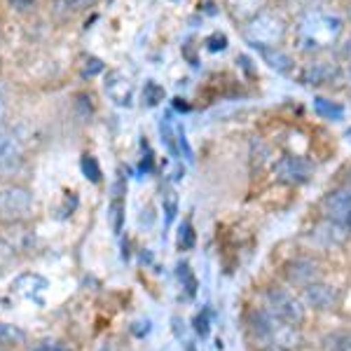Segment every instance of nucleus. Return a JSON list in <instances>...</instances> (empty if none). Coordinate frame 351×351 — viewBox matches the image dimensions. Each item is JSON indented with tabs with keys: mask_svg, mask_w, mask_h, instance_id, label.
<instances>
[{
	"mask_svg": "<svg viewBox=\"0 0 351 351\" xmlns=\"http://www.w3.org/2000/svg\"><path fill=\"white\" fill-rule=\"evenodd\" d=\"M344 31L342 16L328 10H309L302 12L295 26V43L300 52H324V49L332 47Z\"/></svg>",
	"mask_w": 351,
	"mask_h": 351,
	"instance_id": "f257e3e1",
	"label": "nucleus"
},
{
	"mask_svg": "<svg viewBox=\"0 0 351 351\" xmlns=\"http://www.w3.org/2000/svg\"><path fill=\"white\" fill-rule=\"evenodd\" d=\"M248 330L253 332V337L263 342V347L293 351V349H298V342H300L298 328L276 319L267 307L248 311Z\"/></svg>",
	"mask_w": 351,
	"mask_h": 351,
	"instance_id": "f03ea898",
	"label": "nucleus"
},
{
	"mask_svg": "<svg viewBox=\"0 0 351 351\" xmlns=\"http://www.w3.org/2000/svg\"><path fill=\"white\" fill-rule=\"evenodd\" d=\"M286 36V21L281 14L276 12H267L263 10L260 14L253 16L251 21L243 24V38L251 47L267 49V47H279V43L284 40Z\"/></svg>",
	"mask_w": 351,
	"mask_h": 351,
	"instance_id": "7ed1b4c3",
	"label": "nucleus"
},
{
	"mask_svg": "<svg viewBox=\"0 0 351 351\" xmlns=\"http://www.w3.org/2000/svg\"><path fill=\"white\" fill-rule=\"evenodd\" d=\"M265 307H267L276 319L286 321L288 326L300 328L304 324V307L298 302L284 288H267L265 291Z\"/></svg>",
	"mask_w": 351,
	"mask_h": 351,
	"instance_id": "20e7f679",
	"label": "nucleus"
},
{
	"mask_svg": "<svg viewBox=\"0 0 351 351\" xmlns=\"http://www.w3.org/2000/svg\"><path fill=\"white\" fill-rule=\"evenodd\" d=\"M31 206H33V197L26 188L12 185V188L0 190V218L21 220L28 216Z\"/></svg>",
	"mask_w": 351,
	"mask_h": 351,
	"instance_id": "39448f33",
	"label": "nucleus"
},
{
	"mask_svg": "<svg viewBox=\"0 0 351 351\" xmlns=\"http://www.w3.org/2000/svg\"><path fill=\"white\" fill-rule=\"evenodd\" d=\"M324 218L337 223L339 228L351 232V190L347 185L335 188L326 195L324 199Z\"/></svg>",
	"mask_w": 351,
	"mask_h": 351,
	"instance_id": "423d86ee",
	"label": "nucleus"
},
{
	"mask_svg": "<svg viewBox=\"0 0 351 351\" xmlns=\"http://www.w3.org/2000/svg\"><path fill=\"white\" fill-rule=\"evenodd\" d=\"M311 171H314V167H311L304 157H295V155H286L274 164L276 180H279V183H286V185L307 183L311 178Z\"/></svg>",
	"mask_w": 351,
	"mask_h": 351,
	"instance_id": "0eeeda50",
	"label": "nucleus"
},
{
	"mask_svg": "<svg viewBox=\"0 0 351 351\" xmlns=\"http://www.w3.org/2000/svg\"><path fill=\"white\" fill-rule=\"evenodd\" d=\"M106 94H108V99L115 106H120V108H132V104H134L132 77L124 71H120V68L110 71L108 75H106Z\"/></svg>",
	"mask_w": 351,
	"mask_h": 351,
	"instance_id": "6e6552de",
	"label": "nucleus"
},
{
	"mask_svg": "<svg viewBox=\"0 0 351 351\" xmlns=\"http://www.w3.org/2000/svg\"><path fill=\"white\" fill-rule=\"evenodd\" d=\"M337 75H339V66L335 61L316 59L309 61L300 71V82L307 84V87H321V84H330L332 80H337Z\"/></svg>",
	"mask_w": 351,
	"mask_h": 351,
	"instance_id": "1a4fd4ad",
	"label": "nucleus"
},
{
	"mask_svg": "<svg viewBox=\"0 0 351 351\" xmlns=\"http://www.w3.org/2000/svg\"><path fill=\"white\" fill-rule=\"evenodd\" d=\"M47 288H49V281L40 274H31V271L16 276L14 284H12V291L16 295L28 300V302H36V304H45L43 295L47 293Z\"/></svg>",
	"mask_w": 351,
	"mask_h": 351,
	"instance_id": "9d476101",
	"label": "nucleus"
},
{
	"mask_svg": "<svg viewBox=\"0 0 351 351\" xmlns=\"http://www.w3.org/2000/svg\"><path fill=\"white\" fill-rule=\"evenodd\" d=\"M286 279L291 281L293 286L304 288L307 284H314V281L321 279V269L319 263L311 258H295L286 265Z\"/></svg>",
	"mask_w": 351,
	"mask_h": 351,
	"instance_id": "9b49d317",
	"label": "nucleus"
},
{
	"mask_svg": "<svg viewBox=\"0 0 351 351\" xmlns=\"http://www.w3.org/2000/svg\"><path fill=\"white\" fill-rule=\"evenodd\" d=\"M302 298L309 307L319 309V311H330L337 307V291L328 284H321V281H314V284H307L302 288Z\"/></svg>",
	"mask_w": 351,
	"mask_h": 351,
	"instance_id": "f8f14e48",
	"label": "nucleus"
},
{
	"mask_svg": "<svg viewBox=\"0 0 351 351\" xmlns=\"http://www.w3.org/2000/svg\"><path fill=\"white\" fill-rule=\"evenodd\" d=\"M21 164V145L8 132H0V173H12Z\"/></svg>",
	"mask_w": 351,
	"mask_h": 351,
	"instance_id": "ddd939ff",
	"label": "nucleus"
},
{
	"mask_svg": "<svg viewBox=\"0 0 351 351\" xmlns=\"http://www.w3.org/2000/svg\"><path fill=\"white\" fill-rule=\"evenodd\" d=\"M349 234L351 232L339 228L337 223H332V220H328V218H324L314 228V241L321 243V246H339V243H344L349 239Z\"/></svg>",
	"mask_w": 351,
	"mask_h": 351,
	"instance_id": "4468645a",
	"label": "nucleus"
},
{
	"mask_svg": "<svg viewBox=\"0 0 351 351\" xmlns=\"http://www.w3.org/2000/svg\"><path fill=\"white\" fill-rule=\"evenodd\" d=\"M267 5V0H225V8L232 14V19L239 21V24H246L253 16L260 14Z\"/></svg>",
	"mask_w": 351,
	"mask_h": 351,
	"instance_id": "2eb2a0df",
	"label": "nucleus"
},
{
	"mask_svg": "<svg viewBox=\"0 0 351 351\" xmlns=\"http://www.w3.org/2000/svg\"><path fill=\"white\" fill-rule=\"evenodd\" d=\"M160 136H162V143L167 145V150L171 152V157H180L178 124H173L171 115L162 117V122H160Z\"/></svg>",
	"mask_w": 351,
	"mask_h": 351,
	"instance_id": "dca6fc26",
	"label": "nucleus"
},
{
	"mask_svg": "<svg viewBox=\"0 0 351 351\" xmlns=\"http://www.w3.org/2000/svg\"><path fill=\"white\" fill-rule=\"evenodd\" d=\"M263 59L267 61L269 68H274L276 73H291L293 71V59L286 52H281L279 47H267V49H260Z\"/></svg>",
	"mask_w": 351,
	"mask_h": 351,
	"instance_id": "f3484780",
	"label": "nucleus"
},
{
	"mask_svg": "<svg viewBox=\"0 0 351 351\" xmlns=\"http://www.w3.org/2000/svg\"><path fill=\"white\" fill-rule=\"evenodd\" d=\"M314 110L324 120H342L344 117V106H339L337 101L324 99V96H316L314 99Z\"/></svg>",
	"mask_w": 351,
	"mask_h": 351,
	"instance_id": "a211bd4d",
	"label": "nucleus"
},
{
	"mask_svg": "<svg viewBox=\"0 0 351 351\" xmlns=\"http://www.w3.org/2000/svg\"><path fill=\"white\" fill-rule=\"evenodd\" d=\"M24 339L26 332L21 328L0 324V347H19V344H24Z\"/></svg>",
	"mask_w": 351,
	"mask_h": 351,
	"instance_id": "6ab92c4d",
	"label": "nucleus"
},
{
	"mask_svg": "<svg viewBox=\"0 0 351 351\" xmlns=\"http://www.w3.org/2000/svg\"><path fill=\"white\" fill-rule=\"evenodd\" d=\"M176 274H178V281H180V284H183V288H185V295H188V298H195L199 284H197V276H195V271H192L190 265H188V263H180V265H178V269H176Z\"/></svg>",
	"mask_w": 351,
	"mask_h": 351,
	"instance_id": "aec40b11",
	"label": "nucleus"
},
{
	"mask_svg": "<svg viewBox=\"0 0 351 351\" xmlns=\"http://www.w3.org/2000/svg\"><path fill=\"white\" fill-rule=\"evenodd\" d=\"M164 101V87L160 82L155 80H148L143 87V106L145 108H155V106H160Z\"/></svg>",
	"mask_w": 351,
	"mask_h": 351,
	"instance_id": "412c9836",
	"label": "nucleus"
},
{
	"mask_svg": "<svg viewBox=\"0 0 351 351\" xmlns=\"http://www.w3.org/2000/svg\"><path fill=\"white\" fill-rule=\"evenodd\" d=\"M162 204H164V213H167V225H171L176 213H178V195H176L173 188H164Z\"/></svg>",
	"mask_w": 351,
	"mask_h": 351,
	"instance_id": "4be33fe9",
	"label": "nucleus"
},
{
	"mask_svg": "<svg viewBox=\"0 0 351 351\" xmlns=\"http://www.w3.org/2000/svg\"><path fill=\"white\" fill-rule=\"evenodd\" d=\"M80 167H82L84 178L92 180V183H101V167H99V162H96L94 155H82Z\"/></svg>",
	"mask_w": 351,
	"mask_h": 351,
	"instance_id": "5701e85b",
	"label": "nucleus"
},
{
	"mask_svg": "<svg viewBox=\"0 0 351 351\" xmlns=\"http://www.w3.org/2000/svg\"><path fill=\"white\" fill-rule=\"evenodd\" d=\"M192 246H195V228L190 220H185L178 230V251H190Z\"/></svg>",
	"mask_w": 351,
	"mask_h": 351,
	"instance_id": "b1692460",
	"label": "nucleus"
},
{
	"mask_svg": "<svg viewBox=\"0 0 351 351\" xmlns=\"http://www.w3.org/2000/svg\"><path fill=\"white\" fill-rule=\"evenodd\" d=\"M99 0H56V8H64L66 14H73V12H80V10H87V8H94Z\"/></svg>",
	"mask_w": 351,
	"mask_h": 351,
	"instance_id": "393cba45",
	"label": "nucleus"
},
{
	"mask_svg": "<svg viewBox=\"0 0 351 351\" xmlns=\"http://www.w3.org/2000/svg\"><path fill=\"white\" fill-rule=\"evenodd\" d=\"M192 326H195V332L202 339L208 337V332H211V316H208V309H204L202 314H197L195 321H192Z\"/></svg>",
	"mask_w": 351,
	"mask_h": 351,
	"instance_id": "a878e982",
	"label": "nucleus"
},
{
	"mask_svg": "<svg viewBox=\"0 0 351 351\" xmlns=\"http://www.w3.org/2000/svg\"><path fill=\"white\" fill-rule=\"evenodd\" d=\"M332 344H328L330 351H351V332H337L330 337Z\"/></svg>",
	"mask_w": 351,
	"mask_h": 351,
	"instance_id": "bb28decb",
	"label": "nucleus"
},
{
	"mask_svg": "<svg viewBox=\"0 0 351 351\" xmlns=\"http://www.w3.org/2000/svg\"><path fill=\"white\" fill-rule=\"evenodd\" d=\"M122 197L117 195L115 199L110 204V213H112V230H115V234H120L122 232Z\"/></svg>",
	"mask_w": 351,
	"mask_h": 351,
	"instance_id": "cd10ccee",
	"label": "nucleus"
},
{
	"mask_svg": "<svg viewBox=\"0 0 351 351\" xmlns=\"http://www.w3.org/2000/svg\"><path fill=\"white\" fill-rule=\"evenodd\" d=\"M33 351H73L71 344L61 342V339H43V342H38Z\"/></svg>",
	"mask_w": 351,
	"mask_h": 351,
	"instance_id": "c85d7f7f",
	"label": "nucleus"
},
{
	"mask_svg": "<svg viewBox=\"0 0 351 351\" xmlns=\"http://www.w3.org/2000/svg\"><path fill=\"white\" fill-rule=\"evenodd\" d=\"M204 45H206L208 52H223L225 47H228V38L223 36V33H211V36L204 40Z\"/></svg>",
	"mask_w": 351,
	"mask_h": 351,
	"instance_id": "c756f323",
	"label": "nucleus"
},
{
	"mask_svg": "<svg viewBox=\"0 0 351 351\" xmlns=\"http://www.w3.org/2000/svg\"><path fill=\"white\" fill-rule=\"evenodd\" d=\"M104 71V61L101 59H89L87 64H84V68H82V75L84 77H94L96 73H101Z\"/></svg>",
	"mask_w": 351,
	"mask_h": 351,
	"instance_id": "7c9ffc66",
	"label": "nucleus"
},
{
	"mask_svg": "<svg viewBox=\"0 0 351 351\" xmlns=\"http://www.w3.org/2000/svg\"><path fill=\"white\" fill-rule=\"evenodd\" d=\"M293 5H298L302 12H309V10H319L324 5V0H291Z\"/></svg>",
	"mask_w": 351,
	"mask_h": 351,
	"instance_id": "2f4dec72",
	"label": "nucleus"
},
{
	"mask_svg": "<svg viewBox=\"0 0 351 351\" xmlns=\"http://www.w3.org/2000/svg\"><path fill=\"white\" fill-rule=\"evenodd\" d=\"M8 3L12 5L14 10H28V8L36 5V0H8Z\"/></svg>",
	"mask_w": 351,
	"mask_h": 351,
	"instance_id": "473e14b6",
	"label": "nucleus"
},
{
	"mask_svg": "<svg viewBox=\"0 0 351 351\" xmlns=\"http://www.w3.org/2000/svg\"><path fill=\"white\" fill-rule=\"evenodd\" d=\"M10 256H12V248H10L5 241H0V263H5Z\"/></svg>",
	"mask_w": 351,
	"mask_h": 351,
	"instance_id": "72a5a7b5",
	"label": "nucleus"
},
{
	"mask_svg": "<svg viewBox=\"0 0 351 351\" xmlns=\"http://www.w3.org/2000/svg\"><path fill=\"white\" fill-rule=\"evenodd\" d=\"M344 185H347V188L351 190V169H349V173H347V183H344Z\"/></svg>",
	"mask_w": 351,
	"mask_h": 351,
	"instance_id": "f704fd0d",
	"label": "nucleus"
},
{
	"mask_svg": "<svg viewBox=\"0 0 351 351\" xmlns=\"http://www.w3.org/2000/svg\"><path fill=\"white\" fill-rule=\"evenodd\" d=\"M344 138H347V141H349V143H351V127L347 129V132H344Z\"/></svg>",
	"mask_w": 351,
	"mask_h": 351,
	"instance_id": "c9c22d12",
	"label": "nucleus"
},
{
	"mask_svg": "<svg viewBox=\"0 0 351 351\" xmlns=\"http://www.w3.org/2000/svg\"><path fill=\"white\" fill-rule=\"evenodd\" d=\"M263 351H281V349H274V347H263Z\"/></svg>",
	"mask_w": 351,
	"mask_h": 351,
	"instance_id": "e433bc0d",
	"label": "nucleus"
},
{
	"mask_svg": "<svg viewBox=\"0 0 351 351\" xmlns=\"http://www.w3.org/2000/svg\"><path fill=\"white\" fill-rule=\"evenodd\" d=\"M188 351H195V347H192V344H188Z\"/></svg>",
	"mask_w": 351,
	"mask_h": 351,
	"instance_id": "4c0bfd02",
	"label": "nucleus"
},
{
	"mask_svg": "<svg viewBox=\"0 0 351 351\" xmlns=\"http://www.w3.org/2000/svg\"><path fill=\"white\" fill-rule=\"evenodd\" d=\"M0 110H3V101H0Z\"/></svg>",
	"mask_w": 351,
	"mask_h": 351,
	"instance_id": "58836bf2",
	"label": "nucleus"
}]
</instances>
